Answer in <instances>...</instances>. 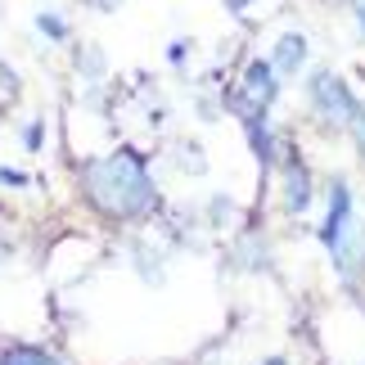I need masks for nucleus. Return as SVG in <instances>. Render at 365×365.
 <instances>
[{
    "instance_id": "12",
    "label": "nucleus",
    "mask_w": 365,
    "mask_h": 365,
    "mask_svg": "<svg viewBox=\"0 0 365 365\" xmlns=\"http://www.w3.org/2000/svg\"><path fill=\"white\" fill-rule=\"evenodd\" d=\"M356 19H361V32H365V0H356Z\"/></svg>"
},
{
    "instance_id": "13",
    "label": "nucleus",
    "mask_w": 365,
    "mask_h": 365,
    "mask_svg": "<svg viewBox=\"0 0 365 365\" xmlns=\"http://www.w3.org/2000/svg\"><path fill=\"white\" fill-rule=\"evenodd\" d=\"M230 9H244V0H230Z\"/></svg>"
},
{
    "instance_id": "4",
    "label": "nucleus",
    "mask_w": 365,
    "mask_h": 365,
    "mask_svg": "<svg viewBox=\"0 0 365 365\" xmlns=\"http://www.w3.org/2000/svg\"><path fill=\"white\" fill-rule=\"evenodd\" d=\"M244 91H248V100H240L244 118H248V113H266V104H271V100H275V91H279L275 68L266 63V59H252V63H248V73H244Z\"/></svg>"
},
{
    "instance_id": "9",
    "label": "nucleus",
    "mask_w": 365,
    "mask_h": 365,
    "mask_svg": "<svg viewBox=\"0 0 365 365\" xmlns=\"http://www.w3.org/2000/svg\"><path fill=\"white\" fill-rule=\"evenodd\" d=\"M36 23H41V27H46V32H50L54 41H63V23H59V19H54V14H41V19H36Z\"/></svg>"
},
{
    "instance_id": "14",
    "label": "nucleus",
    "mask_w": 365,
    "mask_h": 365,
    "mask_svg": "<svg viewBox=\"0 0 365 365\" xmlns=\"http://www.w3.org/2000/svg\"><path fill=\"white\" fill-rule=\"evenodd\" d=\"M266 365H284V361H279V356H271V361H266Z\"/></svg>"
},
{
    "instance_id": "7",
    "label": "nucleus",
    "mask_w": 365,
    "mask_h": 365,
    "mask_svg": "<svg viewBox=\"0 0 365 365\" xmlns=\"http://www.w3.org/2000/svg\"><path fill=\"white\" fill-rule=\"evenodd\" d=\"M0 365H59V361L32 343H9V347H0Z\"/></svg>"
},
{
    "instance_id": "2",
    "label": "nucleus",
    "mask_w": 365,
    "mask_h": 365,
    "mask_svg": "<svg viewBox=\"0 0 365 365\" xmlns=\"http://www.w3.org/2000/svg\"><path fill=\"white\" fill-rule=\"evenodd\" d=\"M356 230V212H352V190L347 180H334L329 185V212H325V226H320V240L334 252V266H339L343 279H356L361 262H365V240H352Z\"/></svg>"
},
{
    "instance_id": "3",
    "label": "nucleus",
    "mask_w": 365,
    "mask_h": 365,
    "mask_svg": "<svg viewBox=\"0 0 365 365\" xmlns=\"http://www.w3.org/2000/svg\"><path fill=\"white\" fill-rule=\"evenodd\" d=\"M312 100H316V113L334 122V126H352L356 118V100H352V91L343 86V77L339 73H316L312 77Z\"/></svg>"
},
{
    "instance_id": "1",
    "label": "nucleus",
    "mask_w": 365,
    "mask_h": 365,
    "mask_svg": "<svg viewBox=\"0 0 365 365\" xmlns=\"http://www.w3.org/2000/svg\"><path fill=\"white\" fill-rule=\"evenodd\" d=\"M81 176H86V194L108 217H145L153 207V185H149L145 158L135 149H118L108 158H95L81 167Z\"/></svg>"
},
{
    "instance_id": "10",
    "label": "nucleus",
    "mask_w": 365,
    "mask_h": 365,
    "mask_svg": "<svg viewBox=\"0 0 365 365\" xmlns=\"http://www.w3.org/2000/svg\"><path fill=\"white\" fill-rule=\"evenodd\" d=\"M352 135H356V145L365 153V108H356V118H352Z\"/></svg>"
},
{
    "instance_id": "8",
    "label": "nucleus",
    "mask_w": 365,
    "mask_h": 365,
    "mask_svg": "<svg viewBox=\"0 0 365 365\" xmlns=\"http://www.w3.org/2000/svg\"><path fill=\"white\" fill-rule=\"evenodd\" d=\"M41 140H46V126H41V122H32V126H27V131H23V145L36 153V149H41Z\"/></svg>"
},
{
    "instance_id": "5",
    "label": "nucleus",
    "mask_w": 365,
    "mask_h": 365,
    "mask_svg": "<svg viewBox=\"0 0 365 365\" xmlns=\"http://www.w3.org/2000/svg\"><path fill=\"white\" fill-rule=\"evenodd\" d=\"M284 203L289 212H302L307 203H312V176H307V163L298 153H289V185H284Z\"/></svg>"
},
{
    "instance_id": "11",
    "label": "nucleus",
    "mask_w": 365,
    "mask_h": 365,
    "mask_svg": "<svg viewBox=\"0 0 365 365\" xmlns=\"http://www.w3.org/2000/svg\"><path fill=\"white\" fill-rule=\"evenodd\" d=\"M0 185H27V176L14 172V167H0Z\"/></svg>"
},
{
    "instance_id": "6",
    "label": "nucleus",
    "mask_w": 365,
    "mask_h": 365,
    "mask_svg": "<svg viewBox=\"0 0 365 365\" xmlns=\"http://www.w3.org/2000/svg\"><path fill=\"white\" fill-rule=\"evenodd\" d=\"M302 59H307V41H302L298 32H284V36H279L275 68H279V73H298V68H302Z\"/></svg>"
}]
</instances>
